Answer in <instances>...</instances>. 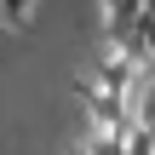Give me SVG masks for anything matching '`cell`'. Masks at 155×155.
I'll list each match as a JSON object with an SVG mask.
<instances>
[{
	"label": "cell",
	"instance_id": "2",
	"mask_svg": "<svg viewBox=\"0 0 155 155\" xmlns=\"http://www.w3.org/2000/svg\"><path fill=\"white\" fill-rule=\"evenodd\" d=\"M144 0H104V23H109V35H115V46H127L132 40V29L144 23Z\"/></svg>",
	"mask_w": 155,
	"mask_h": 155
},
{
	"label": "cell",
	"instance_id": "3",
	"mask_svg": "<svg viewBox=\"0 0 155 155\" xmlns=\"http://www.w3.org/2000/svg\"><path fill=\"white\" fill-rule=\"evenodd\" d=\"M127 155H155V132L144 127V121H132V127H127Z\"/></svg>",
	"mask_w": 155,
	"mask_h": 155
},
{
	"label": "cell",
	"instance_id": "1",
	"mask_svg": "<svg viewBox=\"0 0 155 155\" xmlns=\"http://www.w3.org/2000/svg\"><path fill=\"white\" fill-rule=\"evenodd\" d=\"M138 75H144V63H138V58H132L127 46H115V40H109V52L98 58V86L132 104V86H138Z\"/></svg>",
	"mask_w": 155,
	"mask_h": 155
},
{
	"label": "cell",
	"instance_id": "4",
	"mask_svg": "<svg viewBox=\"0 0 155 155\" xmlns=\"http://www.w3.org/2000/svg\"><path fill=\"white\" fill-rule=\"evenodd\" d=\"M29 6H35V0H0V12H6V23H23V17H29Z\"/></svg>",
	"mask_w": 155,
	"mask_h": 155
},
{
	"label": "cell",
	"instance_id": "5",
	"mask_svg": "<svg viewBox=\"0 0 155 155\" xmlns=\"http://www.w3.org/2000/svg\"><path fill=\"white\" fill-rule=\"evenodd\" d=\"M69 155H86V150H69Z\"/></svg>",
	"mask_w": 155,
	"mask_h": 155
}]
</instances>
